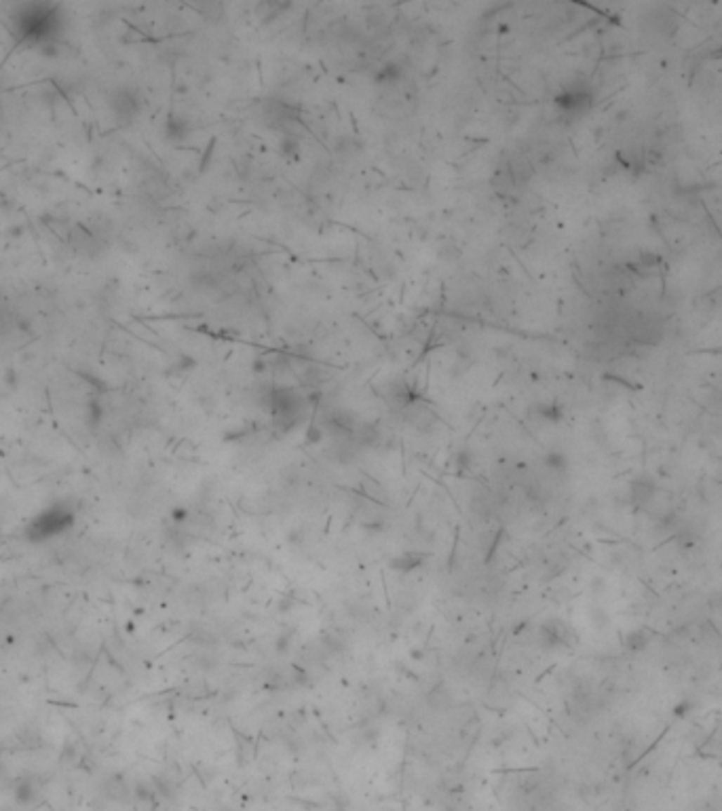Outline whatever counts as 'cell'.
Returning <instances> with one entry per match:
<instances>
[{
	"label": "cell",
	"instance_id": "obj_1",
	"mask_svg": "<svg viewBox=\"0 0 722 811\" xmlns=\"http://www.w3.org/2000/svg\"><path fill=\"white\" fill-rule=\"evenodd\" d=\"M9 22L20 43L32 49H47L62 41L66 11L58 3H22L11 11Z\"/></svg>",
	"mask_w": 722,
	"mask_h": 811
},
{
	"label": "cell",
	"instance_id": "obj_2",
	"mask_svg": "<svg viewBox=\"0 0 722 811\" xmlns=\"http://www.w3.org/2000/svg\"><path fill=\"white\" fill-rule=\"evenodd\" d=\"M74 511L66 503H55L47 509H43L39 515H34L26 528V536L32 543H43L74 526Z\"/></svg>",
	"mask_w": 722,
	"mask_h": 811
},
{
	"label": "cell",
	"instance_id": "obj_3",
	"mask_svg": "<svg viewBox=\"0 0 722 811\" xmlns=\"http://www.w3.org/2000/svg\"><path fill=\"white\" fill-rule=\"evenodd\" d=\"M591 104H593V93L585 83H572V85L564 87L560 91V95L556 98V106L562 112L572 114V117L585 114L591 108Z\"/></svg>",
	"mask_w": 722,
	"mask_h": 811
},
{
	"label": "cell",
	"instance_id": "obj_4",
	"mask_svg": "<svg viewBox=\"0 0 722 811\" xmlns=\"http://www.w3.org/2000/svg\"><path fill=\"white\" fill-rule=\"evenodd\" d=\"M108 106L112 110V114L121 121V123H131L136 121V117L140 114L142 110V100L138 95L136 89H129V87H119L110 93L108 98Z\"/></svg>",
	"mask_w": 722,
	"mask_h": 811
},
{
	"label": "cell",
	"instance_id": "obj_5",
	"mask_svg": "<svg viewBox=\"0 0 722 811\" xmlns=\"http://www.w3.org/2000/svg\"><path fill=\"white\" fill-rule=\"evenodd\" d=\"M657 494V484L648 475H640L629 486V501L634 507H646Z\"/></svg>",
	"mask_w": 722,
	"mask_h": 811
},
{
	"label": "cell",
	"instance_id": "obj_6",
	"mask_svg": "<svg viewBox=\"0 0 722 811\" xmlns=\"http://www.w3.org/2000/svg\"><path fill=\"white\" fill-rule=\"evenodd\" d=\"M650 642H652V632L646 630V628H634V630L625 632V636L621 638L623 649H627L629 653H640Z\"/></svg>",
	"mask_w": 722,
	"mask_h": 811
},
{
	"label": "cell",
	"instance_id": "obj_7",
	"mask_svg": "<svg viewBox=\"0 0 722 811\" xmlns=\"http://www.w3.org/2000/svg\"><path fill=\"white\" fill-rule=\"evenodd\" d=\"M39 782L32 779V777H20L18 784H15V798L24 805L32 803L37 796H39Z\"/></svg>",
	"mask_w": 722,
	"mask_h": 811
}]
</instances>
